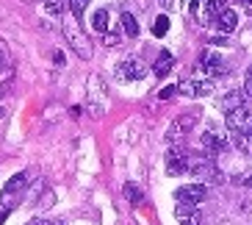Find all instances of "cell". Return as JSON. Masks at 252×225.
I'll use <instances>...</instances> for the list:
<instances>
[{"label":"cell","mask_w":252,"mask_h":225,"mask_svg":"<svg viewBox=\"0 0 252 225\" xmlns=\"http://www.w3.org/2000/svg\"><path fill=\"white\" fill-rule=\"evenodd\" d=\"M211 89H214V81H208V78H191L186 83V92L191 98H205V95H211Z\"/></svg>","instance_id":"30bf717a"},{"label":"cell","mask_w":252,"mask_h":225,"mask_svg":"<svg viewBox=\"0 0 252 225\" xmlns=\"http://www.w3.org/2000/svg\"><path fill=\"white\" fill-rule=\"evenodd\" d=\"M244 98H247V92H233V95L222 98V109H224V112H230V109H238V106H244Z\"/></svg>","instance_id":"2e32d148"},{"label":"cell","mask_w":252,"mask_h":225,"mask_svg":"<svg viewBox=\"0 0 252 225\" xmlns=\"http://www.w3.org/2000/svg\"><path fill=\"white\" fill-rule=\"evenodd\" d=\"M89 6V0H69V8H72L75 20H83V11Z\"/></svg>","instance_id":"7402d4cb"},{"label":"cell","mask_w":252,"mask_h":225,"mask_svg":"<svg viewBox=\"0 0 252 225\" xmlns=\"http://www.w3.org/2000/svg\"><path fill=\"white\" fill-rule=\"evenodd\" d=\"M166 173L169 175H183L189 173V153L183 148H172L166 153Z\"/></svg>","instance_id":"5b68a950"},{"label":"cell","mask_w":252,"mask_h":225,"mask_svg":"<svg viewBox=\"0 0 252 225\" xmlns=\"http://www.w3.org/2000/svg\"><path fill=\"white\" fill-rule=\"evenodd\" d=\"M166 31H169V17L161 14V17L156 20V25H153V34H156V37L161 39V37H166Z\"/></svg>","instance_id":"ffe728a7"},{"label":"cell","mask_w":252,"mask_h":225,"mask_svg":"<svg viewBox=\"0 0 252 225\" xmlns=\"http://www.w3.org/2000/svg\"><path fill=\"white\" fill-rule=\"evenodd\" d=\"M205 195H208L205 184H186V187H180L175 192V200L178 203H200V200H205Z\"/></svg>","instance_id":"52a82bcc"},{"label":"cell","mask_w":252,"mask_h":225,"mask_svg":"<svg viewBox=\"0 0 252 225\" xmlns=\"http://www.w3.org/2000/svg\"><path fill=\"white\" fill-rule=\"evenodd\" d=\"M172 67H175V59H172V53H169V50H163L161 56H158L156 70H153V73H156L158 78H163V75H169V73H172Z\"/></svg>","instance_id":"5bb4252c"},{"label":"cell","mask_w":252,"mask_h":225,"mask_svg":"<svg viewBox=\"0 0 252 225\" xmlns=\"http://www.w3.org/2000/svg\"><path fill=\"white\" fill-rule=\"evenodd\" d=\"M117 75H119V81H139V78L147 75V70H144V64L139 59H125V61H119Z\"/></svg>","instance_id":"8992f818"},{"label":"cell","mask_w":252,"mask_h":225,"mask_svg":"<svg viewBox=\"0 0 252 225\" xmlns=\"http://www.w3.org/2000/svg\"><path fill=\"white\" fill-rule=\"evenodd\" d=\"M200 3H202V0H191V6H189V8H191V11H197V8H200Z\"/></svg>","instance_id":"83f0119b"},{"label":"cell","mask_w":252,"mask_h":225,"mask_svg":"<svg viewBox=\"0 0 252 225\" xmlns=\"http://www.w3.org/2000/svg\"><path fill=\"white\" fill-rule=\"evenodd\" d=\"M175 95V86H166V89H161V98H172Z\"/></svg>","instance_id":"d4e9b609"},{"label":"cell","mask_w":252,"mask_h":225,"mask_svg":"<svg viewBox=\"0 0 252 225\" xmlns=\"http://www.w3.org/2000/svg\"><path fill=\"white\" fill-rule=\"evenodd\" d=\"M31 225H64V223H50V220H36V223H31Z\"/></svg>","instance_id":"484cf974"},{"label":"cell","mask_w":252,"mask_h":225,"mask_svg":"<svg viewBox=\"0 0 252 225\" xmlns=\"http://www.w3.org/2000/svg\"><path fill=\"white\" fill-rule=\"evenodd\" d=\"M241 6H244V11H247V14H252V0H244Z\"/></svg>","instance_id":"4316f807"},{"label":"cell","mask_w":252,"mask_h":225,"mask_svg":"<svg viewBox=\"0 0 252 225\" xmlns=\"http://www.w3.org/2000/svg\"><path fill=\"white\" fill-rule=\"evenodd\" d=\"M233 145L244 156H252V131H233Z\"/></svg>","instance_id":"4fadbf2b"},{"label":"cell","mask_w":252,"mask_h":225,"mask_svg":"<svg viewBox=\"0 0 252 225\" xmlns=\"http://www.w3.org/2000/svg\"><path fill=\"white\" fill-rule=\"evenodd\" d=\"M0 117H3V109H0Z\"/></svg>","instance_id":"4dcf8cb0"},{"label":"cell","mask_w":252,"mask_h":225,"mask_svg":"<svg viewBox=\"0 0 252 225\" xmlns=\"http://www.w3.org/2000/svg\"><path fill=\"white\" fill-rule=\"evenodd\" d=\"M244 184H247V187H252V173L247 175V181H244Z\"/></svg>","instance_id":"f1b7e54d"},{"label":"cell","mask_w":252,"mask_h":225,"mask_svg":"<svg viewBox=\"0 0 252 225\" xmlns=\"http://www.w3.org/2000/svg\"><path fill=\"white\" fill-rule=\"evenodd\" d=\"M189 173L194 178H205L211 184H222V173L216 170L214 158L208 156V153H197V156H189Z\"/></svg>","instance_id":"6da1fadb"},{"label":"cell","mask_w":252,"mask_h":225,"mask_svg":"<svg viewBox=\"0 0 252 225\" xmlns=\"http://www.w3.org/2000/svg\"><path fill=\"white\" fill-rule=\"evenodd\" d=\"M197 122H200V112H197V109H194V112H186L169 125V134L166 136H169V139H180V136H186Z\"/></svg>","instance_id":"7a4b0ae2"},{"label":"cell","mask_w":252,"mask_h":225,"mask_svg":"<svg viewBox=\"0 0 252 225\" xmlns=\"http://www.w3.org/2000/svg\"><path fill=\"white\" fill-rule=\"evenodd\" d=\"M3 70H6V61H3V59H0V73H3Z\"/></svg>","instance_id":"f546056e"},{"label":"cell","mask_w":252,"mask_h":225,"mask_svg":"<svg viewBox=\"0 0 252 225\" xmlns=\"http://www.w3.org/2000/svg\"><path fill=\"white\" fill-rule=\"evenodd\" d=\"M238 25V14L233 11V8H224V11H219V17H216V28L222 31V34H233Z\"/></svg>","instance_id":"8fae6325"},{"label":"cell","mask_w":252,"mask_h":225,"mask_svg":"<svg viewBox=\"0 0 252 225\" xmlns=\"http://www.w3.org/2000/svg\"><path fill=\"white\" fill-rule=\"evenodd\" d=\"M125 197L130 203H141V200H144V195H141V189L136 187V184H127V187H125Z\"/></svg>","instance_id":"44dd1931"},{"label":"cell","mask_w":252,"mask_h":225,"mask_svg":"<svg viewBox=\"0 0 252 225\" xmlns=\"http://www.w3.org/2000/svg\"><path fill=\"white\" fill-rule=\"evenodd\" d=\"M64 37H67V42L75 47V53H78V56H83V59H89V56H92L89 39H86L81 31L75 28V23H64Z\"/></svg>","instance_id":"277c9868"},{"label":"cell","mask_w":252,"mask_h":225,"mask_svg":"<svg viewBox=\"0 0 252 225\" xmlns=\"http://www.w3.org/2000/svg\"><path fill=\"white\" fill-rule=\"evenodd\" d=\"M175 220L180 225H200V211L194 209V203H178V209H175Z\"/></svg>","instance_id":"ba28073f"},{"label":"cell","mask_w":252,"mask_h":225,"mask_svg":"<svg viewBox=\"0 0 252 225\" xmlns=\"http://www.w3.org/2000/svg\"><path fill=\"white\" fill-rule=\"evenodd\" d=\"M45 11L47 14H61L64 11V0H45Z\"/></svg>","instance_id":"603a6c76"},{"label":"cell","mask_w":252,"mask_h":225,"mask_svg":"<svg viewBox=\"0 0 252 225\" xmlns=\"http://www.w3.org/2000/svg\"><path fill=\"white\" fill-rule=\"evenodd\" d=\"M25 184H28V173H20V175H14V178L6 184V189H3V195H11L14 189H23Z\"/></svg>","instance_id":"ac0fdd59"},{"label":"cell","mask_w":252,"mask_h":225,"mask_svg":"<svg viewBox=\"0 0 252 225\" xmlns=\"http://www.w3.org/2000/svg\"><path fill=\"white\" fill-rule=\"evenodd\" d=\"M227 145L230 142H227V136H224V134H214V131L202 134V148H205L208 153H222Z\"/></svg>","instance_id":"9c48e42d"},{"label":"cell","mask_w":252,"mask_h":225,"mask_svg":"<svg viewBox=\"0 0 252 225\" xmlns=\"http://www.w3.org/2000/svg\"><path fill=\"white\" fill-rule=\"evenodd\" d=\"M92 25H94V31L105 34V31H108V11H105V8H97L94 17H92Z\"/></svg>","instance_id":"e0dca14e"},{"label":"cell","mask_w":252,"mask_h":225,"mask_svg":"<svg viewBox=\"0 0 252 225\" xmlns=\"http://www.w3.org/2000/svg\"><path fill=\"white\" fill-rule=\"evenodd\" d=\"M200 64H202V67H205L211 75H224V73H227V64H224V61L219 59L216 53H202Z\"/></svg>","instance_id":"7c38bea8"},{"label":"cell","mask_w":252,"mask_h":225,"mask_svg":"<svg viewBox=\"0 0 252 225\" xmlns=\"http://www.w3.org/2000/svg\"><path fill=\"white\" fill-rule=\"evenodd\" d=\"M119 23H122V31H125L127 37L133 39L139 37V23H136V17L133 14H127V11H122V17H119Z\"/></svg>","instance_id":"9a60e30c"},{"label":"cell","mask_w":252,"mask_h":225,"mask_svg":"<svg viewBox=\"0 0 252 225\" xmlns=\"http://www.w3.org/2000/svg\"><path fill=\"white\" fill-rule=\"evenodd\" d=\"M230 131H252V112L247 106H238V109H230L227 117H224Z\"/></svg>","instance_id":"3957f363"},{"label":"cell","mask_w":252,"mask_h":225,"mask_svg":"<svg viewBox=\"0 0 252 225\" xmlns=\"http://www.w3.org/2000/svg\"><path fill=\"white\" fill-rule=\"evenodd\" d=\"M205 8H208V17H219V11L227 8V0H205Z\"/></svg>","instance_id":"d6986e66"},{"label":"cell","mask_w":252,"mask_h":225,"mask_svg":"<svg viewBox=\"0 0 252 225\" xmlns=\"http://www.w3.org/2000/svg\"><path fill=\"white\" fill-rule=\"evenodd\" d=\"M244 92H247V98H252V67L244 75Z\"/></svg>","instance_id":"cb8c5ba5"}]
</instances>
